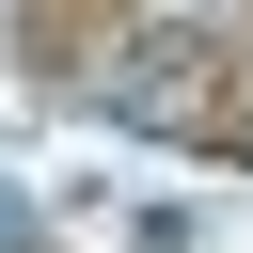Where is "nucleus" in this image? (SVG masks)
Returning <instances> with one entry per match:
<instances>
[{"instance_id":"f03ea898","label":"nucleus","mask_w":253,"mask_h":253,"mask_svg":"<svg viewBox=\"0 0 253 253\" xmlns=\"http://www.w3.org/2000/svg\"><path fill=\"white\" fill-rule=\"evenodd\" d=\"M0 237H32V206H16V190H0Z\"/></svg>"},{"instance_id":"f257e3e1","label":"nucleus","mask_w":253,"mask_h":253,"mask_svg":"<svg viewBox=\"0 0 253 253\" xmlns=\"http://www.w3.org/2000/svg\"><path fill=\"white\" fill-rule=\"evenodd\" d=\"M206 95H221L206 32H126V47L95 63V111H111V126H206Z\"/></svg>"}]
</instances>
